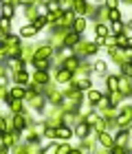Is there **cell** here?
Listing matches in <instances>:
<instances>
[{
	"label": "cell",
	"mask_w": 132,
	"mask_h": 154,
	"mask_svg": "<svg viewBox=\"0 0 132 154\" xmlns=\"http://www.w3.org/2000/svg\"><path fill=\"white\" fill-rule=\"evenodd\" d=\"M59 134H62V139H68V134H71V132H68L66 128H59Z\"/></svg>",
	"instance_id": "cell-1"
},
{
	"label": "cell",
	"mask_w": 132,
	"mask_h": 154,
	"mask_svg": "<svg viewBox=\"0 0 132 154\" xmlns=\"http://www.w3.org/2000/svg\"><path fill=\"white\" fill-rule=\"evenodd\" d=\"M7 26H9V22L5 20V18H2V20H0V29H7Z\"/></svg>",
	"instance_id": "cell-2"
},
{
	"label": "cell",
	"mask_w": 132,
	"mask_h": 154,
	"mask_svg": "<svg viewBox=\"0 0 132 154\" xmlns=\"http://www.w3.org/2000/svg\"><path fill=\"white\" fill-rule=\"evenodd\" d=\"M99 99V93H90V101H97Z\"/></svg>",
	"instance_id": "cell-3"
}]
</instances>
